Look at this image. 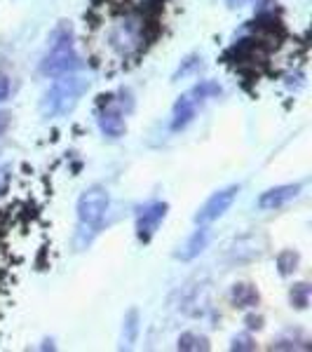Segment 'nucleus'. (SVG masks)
I'll list each match as a JSON object with an SVG mask.
<instances>
[{
  "instance_id": "obj_11",
  "label": "nucleus",
  "mask_w": 312,
  "mask_h": 352,
  "mask_svg": "<svg viewBox=\"0 0 312 352\" xmlns=\"http://www.w3.org/2000/svg\"><path fill=\"white\" fill-rule=\"evenodd\" d=\"M136 336H139V312L132 308L124 315V322H122V348L124 350L132 348L136 343Z\"/></svg>"
},
{
  "instance_id": "obj_5",
  "label": "nucleus",
  "mask_w": 312,
  "mask_h": 352,
  "mask_svg": "<svg viewBox=\"0 0 312 352\" xmlns=\"http://www.w3.org/2000/svg\"><path fill=\"white\" fill-rule=\"evenodd\" d=\"M237 192H240V186H228V188H223V190H216L200 209H197L195 223L197 226H209V223H214V221H219L232 207Z\"/></svg>"
},
{
  "instance_id": "obj_15",
  "label": "nucleus",
  "mask_w": 312,
  "mask_h": 352,
  "mask_svg": "<svg viewBox=\"0 0 312 352\" xmlns=\"http://www.w3.org/2000/svg\"><path fill=\"white\" fill-rule=\"evenodd\" d=\"M219 94H221V87H219V82H214V80H202L188 92L190 99H195V101H204V99H209V96H219Z\"/></svg>"
},
{
  "instance_id": "obj_14",
  "label": "nucleus",
  "mask_w": 312,
  "mask_h": 352,
  "mask_svg": "<svg viewBox=\"0 0 312 352\" xmlns=\"http://www.w3.org/2000/svg\"><path fill=\"white\" fill-rule=\"evenodd\" d=\"M310 294H312V287L308 282H298V285H293L291 292H289V300H291V305L296 310H305L310 305Z\"/></svg>"
},
{
  "instance_id": "obj_9",
  "label": "nucleus",
  "mask_w": 312,
  "mask_h": 352,
  "mask_svg": "<svg viewBox=\"0 0 312 352\" xmlns=\"http://www.w3.org/2000/svg\"><path fill=\"white\" fill-rule=\"evenodd\" d=\"M207 244H209V230L204 228V226H200V228H197L188 240H186V244L181 247V252H177V258H181V261L197 258L204 249H207Z\"/></svg>"
},
{
  "instance_id": "obj_18",
  "label": "nucleus",
  "mask_w": 312,
  "mask_h": 352,
  "mask_svg": "<svg viewBox=\"0 0 312 352\" xmlns=\"http://www.w3.org/2000/svg\"><path fill=\"white\" fill-rule=\"evenodd\" d=\"M245 322H247L249 329H256V331H258L260 327H263V317H258V315H249Z\"/></svg>"
},
{
  "instance_id": "obj_8",
  "label": "nucleus",
  "mask_w": 312,
  "mask_h": 352,
  "mask_svg": "<svg viewBox=\"0 0 312 352\" xmlns=\"http://www.w3.org/2000/svg\"><path fill=\"white\" fill-rule=\"evenodd\" d=\"M197 113V101L190 99L188 94H183L181 99L174 104V111H172V132H181L186 129L188 124L192 122Z\"/></svg>"
},
{
  "instance_id": "obj_4",
  "label": "nucleus",
  "mask_w": 312,
  "mask_h": 352,
  "mask_svg": "<svg viewBox=\"0 0 312 352\" xmlns=\"http://www.w3.org/2000/svg\"><path fill=\"white\" fill-rule=\"evenodd\" d=\"M167 214H169V204L162 200H155L146 204V207H141L139 214H136V237H139V242L148 244L153 240V235L157 232V228L162 226V221L167 219Z\"/></svg>"
},
{
  "instance_id": "obj_2",
  "label": "nucleus",
  "mask_w": 312,
  "mask_h": 352,
  "mask_svg": "<svg viewBox=\"0 0 312 352\" xmlns=\"http://www.w3.org/2000/svg\"><path fill=\"white\" fill-rule=\"evenodd\" d=\"M111 204V195L104 186H89L80 192L78 197V223H80V230H78V247H85L92 240V235L99 230L101 221H104L106 212H109Z\"/></svg>"
},
{
  "instance_id": "obj_7",
  "label": "nucleus",
  "mask_w": 312,
  "mask_h": 352,
  "mask_svg": "<svg viewBox=\"0 0 312 352\" xmlns=\"http://www.w3.org/2000/svg\"><path fill=\"white\" fill-rule=\"evenodd\" d=\"M99 129L104 136L109 139H120L127 132V122H124V116L118 106L109 104L106 109H101L99 113Z\"/></svg>"
},
{
  "instance_id": "obj_19",
  "label": "nucleus",
  "mask_w": 312,
  "mask_h": 352,
  "mask_svg": "<svg viewBox=\"0 0 312 352\" xmlns=\"http://www.w3.org/2000/svg\"><path fill=\"white\" fill-rule=\"evenodd\" d=\"M10 113L8 111H0V136H3L5 132H8V127H10Z\"/></svg>"
},
{
  "instance_id": "obj_6",
  "label": "nucleus",
  "mask_w": 312,
  "mask_h": 352,
  "mask_svg": "<svg viewBox=\"0 0 312 352\" xmlns=\"http://www.w3.org/2000/svg\"><path fill=\"white\" fill-rule=\"evenodd\" d=\"M303 186L300 184H287V186H275V188L260 192L258 197V209H263V212H270V209H280L285 207L287 202H291L293 197H298V192Z\"/></svg>"
},
{
  "instance_id": "obj_13",
  "label": "nucleus",
  "mask_w": 312,
  "mask_h": 352,
  "mask_svg": "<svg viewBox=\"0 0 312 352\" xmlns=\"http://www.w3.org/2000/svg\"><path fill=\"white\" fill-rule=\"evenodd\" d=\"M300 263V254L293 252V249H285V252L277 254V270H280L282 277L293 275Z\"/></svg>"
},
{
  "instance_id": "obj_17",
  "label": "nucleus",
  "mask_w": 312,
  "mask_h": 352,
  "mask_svg": "<svg viewBox=\"0 0 312 352\" xmlns=\"http://www.w3.org/2000/svg\"><path fill=\"white\" fill-rule=\"evenodd\" d=\"M10 92H12V85H10V78L5 73H0V104L10 99Z\"/></svg>"
},
{
  "instance_id": "obj_20",
  "label": "nucleus",
  "mask_w": 312,
  "mask_h": 352,
  "mask_svg": "<svg viewBox=\"0 0 312 352\" xmlns=\"http://www.w3.org/2000/svg\"><path fill=\"white\" fill-rule=\"evenodd\" d=\"M225 3H228L230 10H240V8H245L249 0H225Z\"/></svg>"
},
{
  "instance_id": "obj_1",
  "label": "nucleus",
  "mask_w": 312,
  "mask_h": 352,
  "mask_svg": "<svg viewBox=\"0 0 312 352\" xmlns=\"http://www.w3.org/2000/svg\"><path fill=\"white\" fill-rule=\"evenodd\" d=\"M87 89H89V80L76 76V73L59 76L49 85V89L45 92L41 101L43 118H64L68 113H73Z\"/></svg>"
},
{
  "instance_id": "obj_12",
  "label": "nucleus",
  "mask_w": 312,
  "mask_h": 352,
  "mask_svg": "<svg viewBox=\"0 0 312 352\" xmlns=\"http://www.w3.org/2000/svg\"><path fill=\"white\" fill-rule=\"evenodd\" d=\"M179 350L183 352H207L212 345H209L207 336H200V333H192V331H186L179 336V343H177Z\"/></svg>"
},
{
  "instance_id": "obj_3",
  "label": "nucleus",
  "mask_w": 312,
  "mask_h": 352,
  "mask_svg": "<svg viewBox=\"0 0 312 352\" xmlns=\"http://www.w3.org/2000/svg\"><path fill=\"white\" fill-rule=\"evenodd\" d=\"M78 68H80V56L73 45V31L64 24L52 33V45L41 61V73L47 78H59L66 73H76Z\"/></svg>"
},
{
  "instance_id": "obj_10",
  "label": "nucleus",
  "mask_w": 312,
  "mask_h": 352,
  "mask_svg": "<svg viewBox=\"0 0 312 352\" xmlns=\"http://www.w3.org/2000/svg\"><path fill=\"white\" fill-rule=\"evenodd\" d=\"M232 305L240 310H249V308H256L258 305V292L254 285H247V282H240V285L232 287L230 292Z\"/></svg>"
},
{
  "instance_id": "obj_16",
  "label": "nucleus",
  "mask_w": 312,
  "mask_h": 352,
  "mask_svg": "<svg viewBox=\"0 0 312 352\" xmlns=\"http://www.w3.org/2000/svg\"><path fill=\"white\" fill-rule=\"evenodd\" d=\"M230 350L232 352H252V350H256V343H254L252 333H237L230 343Z\"/></svg>"
}]
</instances>
